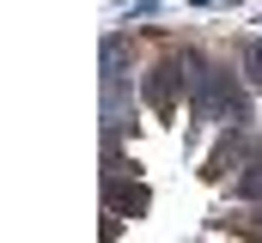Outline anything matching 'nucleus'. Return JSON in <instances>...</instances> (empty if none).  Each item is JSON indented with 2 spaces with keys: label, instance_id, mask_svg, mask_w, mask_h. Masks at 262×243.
<instances>
[{
  "label": "nucleus",
  "instance_id": "f03ea898",
  "mask_svg": "<svg viewBox=\"0 0 262 243\" xmlns=\"http://www.w3.org/2000/svg\"><path fill=\"white\" fill-rule=\"evenodd\" d=\"M250 79H256V85H262V43H256V49H250Z\"/></svg>",
  "mask_w": 262,
  "mask_h": 243
},
{
  "label": "nucleus",
  "instance_id": "f257e3e1",
  "mask_svg": "<svg viewBox=\"0 0 262 243\" xmlns=\"http://www.w3.org/2000/svg\"><path fill=\"white\" fill-rule=\"evenodd\" d=\"M238 201H262V164H250V177L238 182Z\"/></svg>",
  "mask_w": 262,
  "mask_h": 243
}]
</instances>
